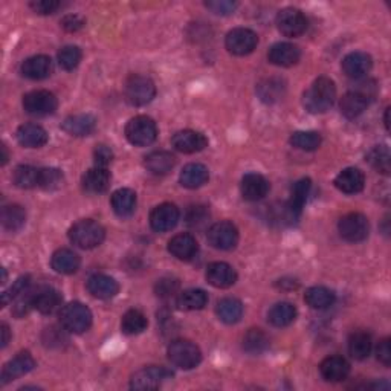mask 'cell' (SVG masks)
<instances>
[{
  "label": "cell",
  "instance_id": "6da1fadb",
  "mask_svg": "<svg viewBox=\"0 0 391 391\" xmlns=\"http://www.w3.org/2000/svg\"><path fill=\"white\" fill-rule=\"evenodd\" d=\"M376 93V81L361 78L360 83L353 86V88L341 98V113L349 119L357 118L361 113H364L368 106H370Z\"/></svg>",
  "mask_w": 391,
  "mask_h": 391
},
{
  "label": "cell",
  "instance_id": "7a4b0ae2",
  "mask_svg": "<svg viewBox=\"0 0 391 391\" xmlns=\"http://www.w3.org/2000/svg\"><path fill=\"white\" fill-rule=\"evenodd\" d=\"M336 100V86L329 77L315 80L310 88L304 92L303 104L310 113H324L333 106Z\"/></svg>",
  "mask_w": 391,
  "mask_h": 391
},
{
  "label": "cell",
  "instance_id": "3957f363",
  "mask_svg": "<svg viewBox=\"0 0 391 391\" xmlns=\"http://www.w3.org/2000/svg\"><path fill=\"white\" fill-rule=\"evenodd\" d=\"M106 238V230L101 223L92 219H84L73 223L69 230V240L81 249H93L100 246Z\"/></svg>",
  "mask_w": 391,
  "mask_h": 391
},
{
  "label": "cell",
  "instance_id": "277c9868",
  "mask_svg": "<svg viewBox=\"0 0 391 391\" xmlns=\"http://www.w3.org/2000/svg\"><path fill=\"white\" fill-rule=\"evenodd\" d=\"M60 324L71 333H84L92 325V312L80 301L69 303L60 312Z\"/></svg>",
  "mask_w": 391,
  "mask_h": 391
},
{
  "label": "cell",
  "instance_id": "5b68a950",
  "mask_svg": "<svg viewBox=\"0 0 391 391\" xmlns=\"http://www.w3.org/2000/svg\"><path fill=\"white\" fill-rule=\"evenodd\" d=\"M126 138L135 147H147L156 141L158 126L150 116H135L126 126Z\"/></svg>",
  "mask_w": 391,
  "mask_h": 391
},
{
  "label": "cell",
  "instance_id": "8992f818",
  "mask_svg": "<svg viewBox=\"0 0 391 391\" xmlns=\"http://www.w3.org/2000/svg\"><path fill=\"white\" fill-rule=\"evenodd\" d=\"M124 93L128 104L143 107L153 101V98L156 96V86L153 80L146 77V75L133 73L126 81Z\"/></svg>",
  "mask_w": 391,
  "mask_h": 391
},
{
  "label": "cell",
  "instance_id": "52a82bcc",
  "mask_svg": "<svg viewBox=\"0 0 391 391\" xmlns=\"http://www.w3.org/2000/svg\"><path fill=\"white\" fill-rule=\"evenodd\" d=\"M168 360L182 370H191L202 361V352L198 345L187 340H176L168 345Z\"/></svg>",
  "mask_w": 391,
  "mask_h": 391
},
{
  "label": "cell",
  "instance_id": "ba28073f",
  "mask_svg": "<svg viewBox=\"0 0 391 391\" xmlns=\"http://www.w3.org/2000/svg\"><path fill=\"white\" fill-rule=\"evenodd\" d=\"M338 231L344 240L350 243H357L365 240L368 237V233H370V223H368V219L364 214L349 213L341 217V220L338 223Z\"/></svg>",
  "mask_w": 391,
  "mask_h": 391
},
{
  "label": "cell",
  "instance_id": "9c48e42d",
  "mask_svg": "<svg viewBox=\"0 0 391 391\" xmlns=\"http://www.w3.org/2000/svg\"><path fill=\"white\" fill-rule=\"evenodd\" d=\"M258 45V37L253 29L248 28H235L226 34L225 46L228 52H231L233 56L245 57L254 52V49Z\"/></svg>",
  "mask_w": 391,
  "mask_h": 391
},
{
  "label": "cell",
  "instance_id": "30bf717a",
  "mask_svg": "<svg viewBox=\"0 0 391 391\" xmlns=\"http://www.w3.org/2000/svg\"><path fill=\"white\" fill-rule=\"evenodd\" d=\"M57 107V98L49 91H31L24 96V108L32 116H49Z\"/></svg>",
  "mask_w": 391,
  "mask_h": 391
},
{
  "label": "cell",
  "instance_id": "8fae6325",
  "mask_svg": "<svg viewBox=\"0 0 391 391\" xmlns=\"http://www.w3.org/2000/svg\"><path fill=\"white\" fill-rule=\"evenodd\" d=\"M308 26L306 16L297 8H285L277 14V28L286 37H300L306 32Z\"/></svg>",
  "mask_w": 391,
  "mask_h": 391
},
{
  "label": "cell",
  "instance_id": "7c38bea8",
  "mask_svg": "<svg viewBox=\"0 0 391 391\" xmlns=\"http://www.w3.org/2000/svg\"><path fill=\"white\" fill-rule=\"evenodd\" d=\"M171 377L173 373L168 368L161 365H150L132 376L130 387L133 390H156Z\"/></svg>",
  "mask_w": 391,
  "mask_h": 391
},
{
  "label": "cell",
  "instance_id": "4fadbf2b",
  "mask_svg": "<svg viewBox=\"0 0 391 391\" xmlns=\"http://www.w3.org/2000/svg\"><path fill=\"white\" fill-rule=\"evenodd\" d=\"M208 242L219 251H231L238 243V230L233 222H217L208 230Z\"/></svg>",
  "mask_w": 391,
  "mask_h": 391
},
{
  "label": "cell",
  "instance_id": "5bb4252c",
  "mask_svg": "<svg viewBox=\"0 0 391 391\" xmlns=\"http://www.w3.org/2000/svg\"><path fill=\"white\" fill-rule=\"evenodd\" d=\"M181 213L176 205L173 203H161L155 206L150 213V226L156 233L171 231L179 222Z\"/></svg>",
  "mask_w": 391,
  "mask_h": 391
},
{
  "label": "cell",
  "instance_id": "9a60e30c",
  "mask_svg": "<svg viewBox=\"0 0 391 391\" xmlns=\"http://www.w3.org/2000/svg\"><path fill=\"white\" fill-rule=\"evenodd\" d=\"M310 187H312V182H310L309 178L300 179L295 183V186L292 187L290 199L286 203V208H285L286 220L297 222L300 219L301 213H303V208H304V203H306L308 196L310 193Z\"/></svg>",
  "mask_w": 391,
  "mask_h": 391
},
{
  "label": "cell",
  "instance_id": "2e32d148",
  "mask_svg": "<svg viewBox=\"0 0 391 391\" xmlns=\"http://www.w3.org/2000/svg\"><path fill=\"white\" fill-rule=\"evenodd\" d=\"M34 367H36V361L34 357H32V355L29 352H21L16 357H13L9 362L5 364L2 376H0V384L6 385L8 382L14 381V379L28 375L29 372L34 370Z\"/></svg>",
  "mask_w": 391,
  "mask_h": 391
},
{
  "label": "cell",
  "instance_id": "e0dca14e",
  "mask_svg": "<svg viewBox=\"0 0 391 391\" xmlns=\"http://www.w3.org/2000/svg\"><path fill=\"white\" fill-rule=\"evenodd\" d=\"M372 66H373L372 57L368 56L367 52H360V51L350 52L349 56H345L342 59V63H341L344 73L353 80L364 78L365 75L372 71Z\"/></svg>",
  "mask_w": 391,
  "mask_h": 391
},
{
  "label": "cell",
  "instance_id": "ac0fdd59",
  "mask_svg": "<svg viewBox=\"0 0 391 391\" xmlns=\"http://www.w3.org/2000/svg\"><path fill=\"white\" fill-rule=\"evenodd\" d=\"M171 146L175 147L181 153H198L208 146V139L200 132L196 130H181L175 136L171 138Z\"/></svg>",
  "mask_w": 391,
  "mask_h": 391
},
{
  "label": "cell",
  "instance_id": "d6986e66",
  "mask_svg": "<svg viewBox=\"0 0 391 391\" xmlns=\"http://www.w3.org/2000/svg\"><path fill=\"white\" fill-rule=\"evenodd\" d=\"M206 281L217 289H228L234 286V283L237 281V273L235 269L223 262H214L211 265H208L205 273Z\"/></svg>",
  "mask_w": 391,
  "mask_h": 391
},
{
  "label": "cell",
  "instance_id": "ffe728a7",
  "mask_svg": "<svg viewBox=\"0 0 391 391\" xmlns=\"http://www.w3.org/2000/svg\"><path fill=\"white\" fill-rule=\"evenodd\" d=\"M61 293L49 286H43L32 293V306L43 315H51L61 308Z\"/></svg>",
  "mask_w": 391,
  "mask_h": 391
},
{
  "label": "cell",
  "instance_id": "44dd1931",
  "mask_svg": "<svg viewBox=\"0 0 391 391\" xmlns=\"http://www.w3.org/2000/svg\"><path fill=\"white\" fill-rule=\"evenodd\" d=\"M300 59H301L300 48L288 41L275 43V45L268 52V60L280 68H290L293 66V64H297Z\"/></svg>",
  "mask_w": 391,
  "mask_h": 391
},
{
  "label": "cell",
  "instance_id": "7402d4cb",
  "mask_svg": "<svg viewBox=\"0 0 391 391\" xmlns=\"http://www.w3.org/2000/svg\"><path fill=\"white\" fill-rule=\"evenodd\" d=\"M240 191L245 200L257 202L265 199L269 193V182L258 173H248L240 183Z\"/></svg>",
  "mask_w": 391,
  "mask_h": 391
},
{
  "label": "cell",
  "instance_id": "603a6c76",
  "mask_svg": "<svg viewBox=\"0 0 391 391\" xmlns=\"http://www.w3.org/2000/svg\"><path fill=\"white\" fill-rule=\"evenodd\" d=\"M320 373L327 382H342L350 373V364L342 356H329L321 362Z\"/></svg>",
  "mask_w": 391,
  "mask_h": 391
},
{
  "label": "cell",
  "instance_id": "cb8c5ba5",
  "mask_svg": "<svg viewBox=\"0 0 391 391\" xmlns=\"http://www.w3.org/2000/svg\"><path fill=\"white\" fill-rule=\"evenodd\" d=\"M199 251V243L191 234L182 233L168 242V253L182 262H188Z\"/></svg>",
  "mask_w": 391,
  "mask_h": 391
},
{
  "label": "cell",
  "instance_id": "d4e9b609",
  "mask_svg": "<svg viewBox=\"0 0 391 391\" xmlns=\"http://www.w3.org/2000/svg\"><path fill=\"white\" fill-rule=\"evenodd\" d=\"M61 128L71 136H89L95 132L96 128V119L95 116L89 113H80V115H72L64 119Z\"/></svg>",
  "mask_w": 391,
  "mask_h": 391
},
{
  "label": "cell",
  "instance_id": "484cf974",
  "mask_svg": "<svg viewBox=\"0 0 391 391\" xmlns=\"http://www.w3.org/2000/svg\"><path fill=\"white\" fill-rule=\"evenodd\" d=\"M88 290L98 300H111L118 295L119 285L112 277L104 274H95L88 280Z\"/></svg>",
  "mask_w": 391,
  "mask_h": 391
},
{
  "label": "cell",
  "instance_id": "4316f807",
  "mask_svg": "<svg viewBox=\"0 0 391 391\" xmlns=\"http://www.w3.org/2000/svg\"><path fill=\"white\" fill-rule=\"evenodd\" d=\"M365 186V176L360 168L349 167L344 168L338 176L335 178V187L345 194L361 193Z\"/></svg>",
  "mask_w": 391,
  "mask_h": 391
},
{
  "label": "cell",
  "instance_id": "83f0119b",
  "mask_svg": "<svg viewBox=\"0 0 391 391\" xmlns=\"http://www.w3.org/2000/svg\"><path fill=\"white\" fill-rule=\"evenodd\" d=\"M83 190L89 194H101L111 186V173L104 167H93L84 173L81 179Z\"/></svg>",
  "mask_w": 391,
  "mask_h": 391
},
{
  "label": "cell",
  "instance_id": "f1b7e54d",
  "mask_svg": "<svg viewBox=\"0 0 391 391\" xmlns=\"http://www.w3.org/2000/svg\"><path fill=\"white\" fill-rule=\"evenodd\" d=\"M80 265H81V260L78 254L73 253L72 249H68V248L59 249V251L52 254V258H51L52 269L56 270L57 274H63V275L75 274L78 270Z\"/></svg>",
  "mask_w": 391,
  "mask_h": 391
},
{
  "label": "cell",
  "instance_id": "f546056e",
  "mask_svg": "<svg viewBox=\"0 0 391 391\" xmlns=\"http://www.w3.org/2000/svg\"><path fill=\"white\" fill-rule=\"evenodd\" d=\"M16 138L26 148H40L48 143V132L37 124H24L17 128Z\"/></svg>",
  "mask_w": 391,
  "mask_h": 391
},
{
  "label": "cell",
  "instance_id": "4dcf8cb0",
  "mask_svg": "<svg viewBox=\"0 0 391 391\" xmlns=\"http://www.w3.org/2000/svg\"><path fill=\"white\" fill-rule=\"evenodd\" d=\"M52 72V60L48 56L29 57L21 64V73L29 80H45Z\"/></svg>",
  "mask_w": 391,
  "mask_h": 391
},
{
  "label": "cell",
  "instance_id": "1f68e13d",
  "mask_svg": "<svg viewBox=\"0 0 391 391\" xmlns=\"http://www.w3.org/2000/svg\"><path fill=\"white\" fill-rule=\"evenodd\" d=\"M144 166L151 173V175L162 176V175H167V173H170L173 168H175L176 158L173 156L170 151L159 150V151H153V153L146 156Z\"/></svg>",
  "mask_w": 391,
  "mask_h": 391
},
{
  "label": "cell",
  "instance_id": "d6a6232c",
  "mask_svg": "<svg viewBox=\"0 0 391 391\" xmlns=\"http://www.w3.org/2000/svg\"><path fill=\"white\" fill-rule=\"evenodd\" d=\"M208 179H210V171L203 164H188L182 168L179 175L181 186L190 190L200 188L206 182H208Z\"/></svg>",
  "mask_w": 391,
  "mask_h": 391
},
{
  "label": "cell",
  "instance_id": "836d02e7",
  "mask_svg": "<svg viewBox=\"0 0 391 391\" xmlns=\"http://www.w3.org/2000/svg\"><path fill=\"white\" fill-rule=\"evenodd\" d=\"M112 208L119 217H130L136 210V193L130 188H119L112 194Z\"/></svg>",
  "mask_w": 391,
  "mask_h": 391
},
{
  "label": "cell",
  "instance_id": "e575fe53",
  "mask_svg": "<svg viewBox=\"0 0 391 391\" xmlns=\"http://www.w3.org/2000/svg\"><path fill=\"white\" fill-rule=\"evenodd\" d=\"M215 313L225 324H235L243 317V304L237 298H223L215 306Z\"/></svg>",
  "mask_w": 391,
  "mask_h": 391
},
{
  "label": "cell",
  "instance_id": "d590c367",
  "mask_svg": "<svg viewBox=\"0 0 391 391\" xmlns=\"http://www.w3.org/2000/svg\"><path fill=\"white\" fill-rule=\"evenodd\" d=\"M373 349L372 335L367 332H355L349 338V353L356 361H364L370 356Z\"/></svg>",
  "mask_w": 391,
  "mask_h": 391
},
{
  "label": "cell",
  "instance_id": "8d00e7d4",
  "mask_svg": "<svg viewBox=\"0 0 391 391\" xmlns=\"http://www.w3.org/2000/svg\"><path fill=\"white\" fill-rule=\"evenodd\" d=\"M297 318V308L292 303H277L268 313L269 323L275 327H288Z\"/></svg>",
  "mask_w": 391,
  "mask_h": 391
},
{
  "label": "cell",
  "instance_id": "74e56055",
  "mask_svg": "<svg viewBox=\"0 0 391 391\" xmlns=\"http://www.w3.org/2000/svg\"><path fill=\"white\" fill-rule=\"evenodd\" d=\"M286 92V84L281 78H266L263 81H260L257 86V93L260 96V100L270 104L275 103L283 98Z\"/></svg>",
  "mask_w": 391,
  "mask_h": 391
},
{
  "label": "cell",
  "instance_id": "f35d334b",
  "mask_svg": "<svg viewBox=\"0 0 391 391\" xmlns=\"http://www.w3.org/2000/svg\"><path fill=\"white\" fill-rule=\"evenodd\" d=\"M176 304L182 310H200L208 304V293L202 289H187L179 293Z\"/></svg>",
  "mask_w": 391,
  "mask_h": 391
},
{
  "label": "cell",
  "instance_id": "ab89813d",
  "mask_svg": "<svg viewBox=\"0 0 391 391\" xmlns=\"http://www.w3.org/2000/svg\"><path fill=\"white\" fill-rule=\"evenodd\" d=\"M304 301H306L312 309L323 310L330 308L335 303V293L329 288L313 286L309 288L306 293H304Z\"/></svg>",
  "mask_w": 391,
  "mask_h": 391
},
{
  "label": "cell",
  "instance_id": "60d3db41",
  "mask_svg": "<svg viewBox=\"0 0 391 391\" xmlns=\"http://www.w3.org/2000/svg\"><path fill=\"white\" fill-rule=\"evenodd\" d=\"M0 220H2V226L6 231H19L21 226L26 222V211L24 206L17 203L4 206L2 214H0Z\"/></svg>",
  "mask_w": 391,
  "mask_h": 391
},
{
  "label": "cell",
  "instance_id": "b9f144b4",
  "mask_svg": "<svg viewBox=\"0 0 391 391\" xmlns=\"http://www.w3.org/2000/svg\"><path fill=\"white\" fill-rule=\"evenodd\" d=\"M148 325V321H147V317L146 315L138 310V309H130L127 310L124 315H123V320H121V330L126 333V335H139L143 333Z\"/></svg>",
  "mask_w": 391,
  "mask_h": 391
},
{
  "label": "cell",
  "instance_id": "7bdbcfd3",
  "mask_svg": "<svg viewBox=\"0 0 391 391\" xmlns=\"http://www.w3.org/2000/svg\"><path fill=\"white\" fill-rule=\"evenodd\" d=\"M269 338L262 329H251L243 336V350L249 355H262L268 350Z\"/></svg>",
  "mask_w": 391,
  "mask_h": 391
},
{
  "label": "cell",
  "instance_id": "ee69618b",
  "mask_svg": "<svg viewBox=\"0 0 391 391\" xmlns=\"http://www.w3.org/2000/svg\"><path fill=\"white\" fill-rule=\"evenodd\" d=\"M13 181L19 188H24V190L36 188L39 187V181H40V168H36L32 166H19L14 170Z\"/></svg>",
  "mask_w": 391,
  "mask_h": 391
},
{
  "label": "cell",
  "instance_id": "f6af8a7d",
  "mask_svg": "<svg viewBox=\"0 0 391 391\" xmlns=\"http://www.w3.org/2000/svg\"><path fill=\"white\" fill-rule=\"evenodd\" d=\"M367 162L370 164L377 173H382V175H390L391 170V158H390V150L385 146H377L373 147L367 155Z\"/></svg>",
  "mask_w": 391,
  "mask_h": 391
},
{
  "label": "cell",
  "instance_id": "bcb514c9",
  "mask_svg": "<svg viewBox=\"0 0 391 391\" xmlns=\"http://www.w3.org/2000/svg\"><path fill=\"white\" fill-rule=\"evenodd\" d=\"M323 138L318 132H295L290 136V144L303 151H315L321 147Z\"/></svg>",
  "mask_w": 391,
  "mask_h": 391
},
{
  "label": "cell",
  "instance_id": "7dc6e473",
  "mask_svg": "<svg viewBox=\"0 0 391 391\" xmlns=\"http://www.w3.org/2000/svg\"><path fill=\"white\" fill-rule=\"evenodd\" d=\"M81 57H83L81 49L78 46H73V45H68V46L61 48L57 54L59 64L64 71H73L80 64Z\"/></svg>",
  "mask_w": 391,
  "mask_h": 391
},
{
  "label": "cell",
  "instance_id": "c3c4849f",
  "mask_svg": "<svg viewBox=\"0 0 391 391\" xmlns=\"http://www.w3.org/2000/svg\"><path fill=\"white\" fill-rule=\"evenodd\" d=\"M64 176L61 170L59 168H40V181H39V187L41 190L46 191H54L59 190L63 186Z\"/></svg>",
  "mask_w": 391,
  "mask_h": 391
},
{
  "label": "cell",
  "instance_id": "681fc988",
  "mask_svg": "<svg viewBox=\"0 0 391 391\" xmlns=\"http://www.w3.org/2000/svg\"><path fill=\"white\" fill-rule=\"evenodd\" d=\"M208 220H210V211L203 205H194L187 211V225L191 228H196V230L205 226Z\"/></svg>",
  "mask_w": 391,
  "mask_h": 391
},
{
  "label": "cell",
  "instance_id": "f907efd6",
  "mask_svg": "<svg viewBox=\"0 0 391 391\" xmlns=\"http://www.w3.org/2000/svg\"><path fill=\"white\" fill-rule=\"evenodd\" d=\"M29 285H31V278L28 275L20 277L13 286H11L6 292L2 293V304H4V306H6L9 301L19 298L21 293L26 292L29 289Z\"/></svg>",
  "mask_w": 391,
  "mask_h": 391
},
{
  "label": "cell",
  "instance_id": "816d5d0a",
  "mask_svg": "<svg viewBox=\"0 0 391 391\" xmlns=\"http://www.w3.org/2000/svg\"><path fill=\"white\" fill-rule=\"evenodd\" d=\"M205 6L217 16H230L237 9L238 4L230 0H211V2H205Z\"/></svg>",
  "mask_w": 391,
  "mask_h": 391
},
{
  "label": "cell",
  "instance_id": "f5cc1de1",
  "mask_svg": "<svg viewBox=\"0 0 391 391\" xmlns=\"http://www.w3.org/2000/svg\"><path fill=\"white\" fill-rule=\"evenodd\" d=\"M179 289V281L176 278H161L156 285L158 297H171Z\"/></svg>",
  "mask_w": 391,
  "mask_h": 391
},
{
  "label": "cell",
  "instance_id": "db71d44e",
  "mask_svg": "<svg viewBox=\"0 0 391 391\" xmlns=\"http://www.w3.org/2000/svg\"><path fill=\"white\" fill-rule=\"evenodd\" d=\"M29 6L37 14L48 16V14L56 13V11L61 6V4L57 2V0H37V2H31Z\"/></svg>",
  "mask_w": 391,
  "mask_h": 391
},
{
  "label": "cell",
  "instance_id": "11a10c76",
  "mask_svg": "<svg viewBox=\"0 0 391 391\" xmlns=\"http://www.w3.org/2000/svg\"><path fill=\"white\" fill-rule=\"evenodd\" d=\"M93 159H95V166L96 167L107 168V166L113 161V151L108 148L107 146H103V144L96 146V148L93 151Z\"/></svg>",
  "mask_w": 391,
  "mask_h": 391
},
{
  "label": "cell",
  "instance_id": "9f6ffc18",
  "mask_svg": "<svg viewBox=\"0 0 391 391\" xmlns=\"http://www.w3.org/2000/svg\"><path fill=\"white\" fill-rule=\"evenodd\" d=\"M61 26L68 32H77L84 26V19L77 14H69L64 16L61 20Z\"/></svg>",
  "mask_w": 391,
  "mask_h": 391
},
{
  "label": "cell",
  "instance_id": "6f0895ef",
  "mask_svg": "<svg viewBox=\"0 0 391 391\" xmlns=\"http://www.w3.org/2000/svg\"><path fill=\"white\" fill-rule=\"evenodd\" d=\"M377 360L381 361L385 367L391 365V347H390V340L385 338L381 342H379L377 349H376Z\"/></svg>",
  "mask_w": 391,
  "mask_h": 391
},
{
  "label": "cell",
  "instance_id": "680465c9",
  "mask_svg": "<svg viewBox=\"0 0 391 391\" xmlns=\"http://www.w3.org/2000/svg\"><path fill=\"white\" fill-rule=\"evenodd\" d=\"M0 333H2V347H6L9 342V327L8 324H2V327H0Z\"/></svg>",
  "mask_w": 391,
  "mask_h": 391
},
{
  "label": "cell",
  "instance_id": "91938a15",
  "mask_svg": "<svg viewBox=\"0 0 391 391\" xmlns=\"http://www.w3.org/2000/svg\"><path fill=\"white\" fill-rule=\"evenodd\" d=\"M8 162V151H6V147L2 146V166H5Z\"/></svg>",
  "mask_w": 391,
  "mask_h": 391
},
{
  "label": "cell",
  "instance_id": "94428289",
  "mask_svg": "<svg viewBox=\"0 0 391 391\" xmlns=\"http://www.w3.org/2000/svg\"><path fill=\"white\" fill-rule=\"evenodd\" d=\"M388 113H390V107H388L387 111H385V127H387V130L390 128V123H388Z\"/></svg>",
  "mask_w": 391,
  "mask_h": 391
}]
</instances>
